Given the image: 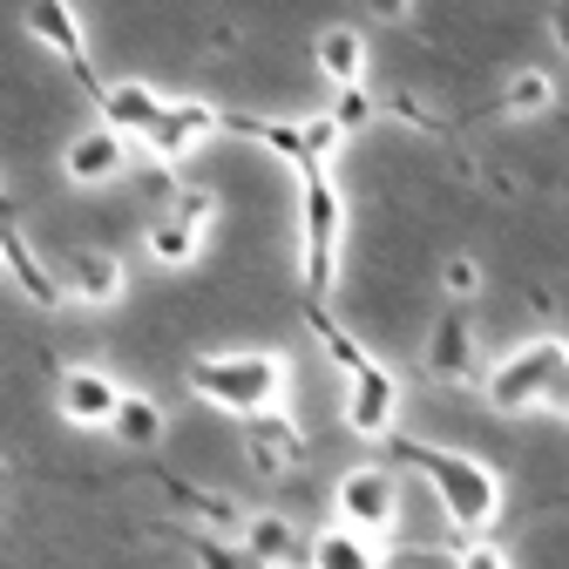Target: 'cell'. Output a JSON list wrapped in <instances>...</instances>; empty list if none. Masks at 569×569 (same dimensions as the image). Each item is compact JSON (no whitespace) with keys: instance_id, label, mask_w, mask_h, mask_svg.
Masks as SVG:
<instances>
[{"instance_id":"15","label":"cell","mask_w":569,"mask_h":569,"mask_svg":"<svg viewBox=\"0 0 569 569\" xmlns=\"http://www.w3.org/2000/svg\"><path fill=\"white\" fill-rule=\"evenodd\" d=\"M0 264L14 271V284H21L34 306H54V299H61V278L28 251V238H21V231H14V218H8V203H0Z\"/></svg>"},{"instance_id":"12","label":"cell","mask_w":569,"mask_h":569,"mask_svg":"<svg viewBox=\"0 0 569 569\" xmlns=\"http://www.w3.org/2000/svg\"><path fill=\"white\" fill-rule=\"evenodd\" d=\"M116 407H122V387L102 367H68L61 373V413L76 420V427H109Z\"/></svg>"},{"instance_id":"4","label":"cell","mask_w":569,"mask_h":569,"mask_svg":"<svg viewBox=\"0 0 569 569\" xmlns=\"http://www.w3.org/2000/svg\"><path fill=\"white\" fill-rule=\"evenodd\" d=\"M339 238H346V197L326 177V163L299 170V264H306V299L326 306L339 278Z\"/></svg>"},{"instance_id":"1","label":"cell","mask_w":569,"mask_h":569,"mask_svg":"<svg viewBox=\"0 0 569 569\" xmlns=\"http://www.w3.org/2000/svg\"><path fill=\"white\" fill-rule=\"evenodd\" d=\"M393 461L420 468V481L435 488V502H441L448 529H461L468 542H488L495 516H502V475H495L481 455L435 448V441H393Z\"/></svg>"},{"instance_id":"14","label":"cell","mask_w":569,"mask_h":569,"mask_svg":"<svg viewBox=\"0 0 569 569\" xmlns=\"http://www.w3.org/2000/svg\"><path fill=\"white\" fill-rule=\"evenodd\" d=\"M427 367L441 380H475V326H468L461 306H448L435 319V332H427Z\"/></svg>"},{"instance_id":"26","label":"cell","mask_w":569,"mask_h":569,"mask_svg":"<svg viewBox=\"0 0 569 569\" xmlns=\"http://www.w3.org/2000/svg\"><path fill=\"white\" fill-rule=\"evenodd\" d=\"M367 116H373V102H367V89H352V96H339V109H332V122H339L346 136H352V129H360Z\"/></svg>"},{"instance_id":"27","label":"cell","mask_w":569,"mask_h":569,"mask_svg":"<svg viewBox=\"0 0 569 569\" xmlns=\"http://www.w3.org/2000/svg\"><path fill=\"white\" fill-rule=\"evenodd\" d=\"M549 41L569 54V0H556V8H549Z\"/></svg>"},{"instance_id":"7","label":"cell","mask_w":569,"mask_h":569,"mask_svg":"<svg viewBox=\"0 0 569 569\" xmlns=\"http://www.w3.org/2000/svg\"><path fill=\"white\" fill-rule=\"evenodd\" d=\"M21 28L48 48V54H61L76 76L89 82V89H102L96 76H89V34H82V8H68V0H28L21 8Z\"/></svg>"},{"instance_id":"2","label":"cell","mask_w":569,"mask_h":569,"mask_svg":"<svg viewBox=\"0 0 569 569\" xmlns=\"http://www.w3.org/2000/svg\"><path fill=\"white\" fill-rule=\"evenodd\" d=\"M183 387L218 407V413H238V420H271V407L284 400V387H292V373H284L278 352H197V360L183 367Z\"/></svg>"},{"instance_id":"20","label":"cell","mask_w":569,"mask_h":569,"mask_svg":"<svg viewBox=\"0 0 569 569\" xmlns=\"http://www.w3.org/2000/svg\"><path fill=\"white\" fill-rule=\"evenodd\" d=\"M549 102H556V82L542 76V68H516L509 89H502V109H509V116H542Z\"/></svg>"},{"instance_id":"22","label":"cell","mask_w":569,"mask_h":569,"mask_svg":"<svg viewBox=\"0 0 569 569\" xmlns=\"http://www.w3.org/2000/svg\"><path fill=\"white\" fill-rule=\"evenodd\" d=\"M170 218H177L183 231H197V238H203V224L218 218V203H210V190H197V183H190V190H177V210H170Z\"/></svg>"},{"instance_id":"8","label":"cell","mask_w":569,"mask_h":569,"mask_svg":"<svg viewBox=\"0 0 569 569\" xmlns=\"http://www.w3.org/2000/svg\"><path fill=\"white\" fill-rule=\"evenodd\" d=\"M96 109H102V129H116L122 142H142V136L157 129V116H163V96L150 82L122 76V82H102L96 89Z\"/></svg>"},{"instance_id":"3","label":"cell","mask_w":569,"mask_h":569,"mask_svg":"<svg viewBox=\"0 0 569 569\" xmlns=\"http://www.w3.org/2000/svg\"><path fill=\"white\" fill-rule=\"evenodd\" d=\"M562 380H569V339H529L516 346L509 360H495L481 373V393L495 413H542V407H562Z\"/></svg>"},{"instance_id":"25","label":"cell","mask_w":569,"mask_h":569,"mask_svg":"<svg viewBox=\"0 0 569 569\" xmlns=\"http://www.w3.org/2000/svg\"><path fill=\"white\" fill-rule=\"evenodd\" d=\"M448 569H516V562H509L502 549H495V542H468V549H461Z\"/></svg>"},{"instance_id":"5","label":"cell","mask_w":569,"mask_h":569,"mask_svg":"<svg viewBox=\"0 0 569 569\" xmlns=\"http://www.w3.org/2000/svg\"><path fill=\"white\" fill-rule=\"evenodd\" d=\"M332 509H339V529H352V536L393 529V522H400V475L380 468V461L346 468L339 488H332Z\"/></svg>"},{"instance_id":"11","label":"cell","mask_w":569,"mask_h":569,"mask_svg":"<svg viewBox=\"0 0 569 569\" xmlns=\"http://www.w3.org/2000/svg\"><path fill=\"white\" fill-rule=\"evenodd\" d=\"M122 284H129V271L116 251H68V264H61V292L76 306H109V299H122Z\"/></svg>"},{"instance_id":"21","label":"cell","mask_w":569,"mask_h":569,"mask_svg":"<svg viewBox=\"0 0 569 569\" xmlns=\"http://www.w3.org/2000/svg\"><path fill=\"white\" fill-rule=\"evenodd\" d=\"M150 258L157 264H190L197 258V231H183L177 218H157L150 224Z\"/></svg>"},{"instance_id":"17","label":"cell","mask_w":569,"mask_h":569,"mask_svg":"<svg viewBox=\"0 0 569 569\" xmlns=\"http://www.w3.org/2000/svg\"><path fill=\"white\" fill-rule=\"evenodd\" d=\"M306 569H380L373 542L367 536H352V529H326L306 542Z\"/></svg>"},{"instance_id":"23","label":"cell","mask_w":569,"mask_h":569,"mask_svg":"<svg viewBox=\"0 0 569 569\" xmlns=\"http://www.w3.org/2000/svg\"><path fill=\"white\" fill-rule=\"evenodd\" d=\"M441 284H448V299L461 306V299H475V284H481V264H475L468 251H455V258H448V271H441Z\"/></svg>"},{"instance_id":"10","label":"cell","mask_w":569,"mask_h":569,"mask_svg":"<svg viewBox=\"0 0 569 569\" xmlns=\"http://www.w3.org/2000/svg\"><path fill=\"white\" fill-rule=\"evenodd\" d=\"M210 129H224V116L210 109V102H163L157 129L142 136V142H150V150H157L163 163H177V157H190V150H197V142H203Z\"/></svg>"},{"instance_id":"9","label":"cell","mask_w":569,"mask_h":569,"mask_svg":"<svg viewBox=\"0 0 569 569\" xmlns=\"http://www.w3.org/2000/svg\"><path fill=\"white\" fill-rule=\"evenodd\" d=\"M312 61H319V76H326L339 96L367 89V34L352 28V21H332V28H319V34H312Z\"/></svg>"},{"instance_id":"19","label":"cell","mask_w":569,"mask_h":569,"mask_svg":"<svg viewBox=\"0 0 569 569\" xmlns=\"http://www.w3.org/2000/svg\"><path fill=\"white\" fill-rule=\"evenodd\" d=\"M251 455H258L264 475H278L284 461H299V455H306V441H299V427H292V420H278V413H271V420H251Z\"/></svg>"},{"instance_id":"16","label":"cell","mask_w":569,"mask_h":569,"mask_svg":"<svg viewBox=\"0 0 569 569\" xmlns=\"http://www.w3.org/2000/svg\"><path fill=\"white\" fill-rule=\"evenodd\" d=\"M244 549H251L258 562H271V569H292V562H306V542H299V529L284 522V516H251V529H244Z\"/></svg>"},{"instance_id":"13","label":"cell","mask_w":569,"mask_h":569,"mask_svg":"<svg viewBox=\"0 0 569 569\" xmlns=\"http://www.w3.org/2000/svg\"><path fill=\"white\" fill-rule=\"evenodd\" d=\"M68 177H76V183H116L122 177V163H129V142L116 136V129H82V136H68Z\"/></svg>"},{"instance_id":"18","label":"cell","mask_w":569,"mask_h":569,"mask_svg":"<svg viewBox=\"0 0 569 569\" xmlns=\"http://www.w3.org/2000/svg\"><path fill=\"white\" fill-rule=\"evenodd\" d=\"M109 435H116L122 448H157V441H163V407H157L150 393H122Z\"/></svg>"},{"instance_id":"6","label":"cell","mask_w":569,"mask_h":569,"mask_svg":"<svg viewBox=\"0 0 569 569\" xmlns=\"http://www.w3.org/2000/svg\"><path fill=\"white\" fill-rule=\"evenodd\" d=\"M393 420H400V380H393L380 360L352 367V373H346V427H352L360 441H387Z\"/></svg>"},{"instance_id":"24","label":"cell","mask_w":569,"mask_h":569,"mask_svg":"<svg viewBox=\"0 0 569 569\" xmlns=\"http://www.w3.org/2000/svg\"><path fill=\"white\" fill-rule=\"evenodd\" d=\"M190 549H197L203 569H244V549H231V542H218V536H197Z\"/></svg>"}]
</instances>
